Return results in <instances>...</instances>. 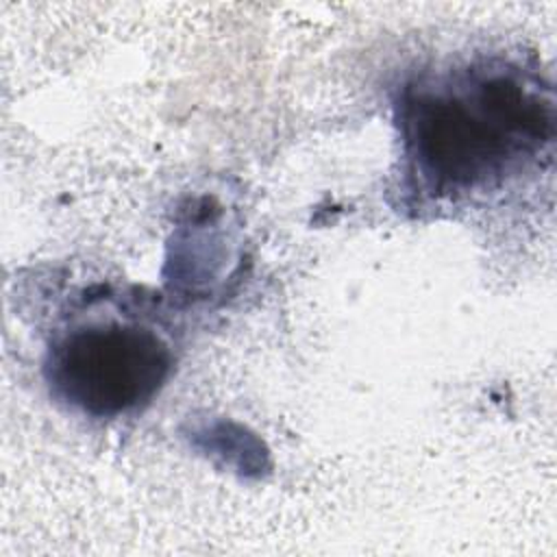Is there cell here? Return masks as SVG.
Segmentation results:
<instances>
[{
    "label": "cell",
    "instance_id": "6da1fadb",
    "mask_svg": "<svg viewBox=\"0 0 557 557\" xmlns=\"http://www.w3.org/2000/svg\"><path fill=\"white\" fill-rule=\"evenodd\" d=\"M405 187L420 202L496 191L550 146L555 107L540 74L498 52L407 78L394 100Z\"/></svg>",
    "mask_w": 557,
    "mask_h": 557
},
{
    "label": "cell",
    "instance_id": "7a4b0ae2",
    "mask_svg": "<svg viewBox=\"0 0 557 557\" xmlns=\"http://www.w3.org/2000/svg\"><path fill=\"white\" fill-rule=\"evenodd\" d=\"M174 348L163 331L128 313H91L54 331L44 379L54 400L94 418L115 420L148 407L168 383Z\"/></svg>",
    "mask_w": 557,
    "mask_h": 557
}]
</instances>
